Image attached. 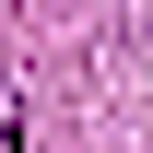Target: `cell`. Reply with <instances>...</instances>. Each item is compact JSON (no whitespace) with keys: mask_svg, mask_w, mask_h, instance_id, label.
<instances>
[{"mask_svg":"<svg viewBox=\"0 0 153 153\" xmlns=\"http://www.w3.org/2000/svg\"><path fill=\"white\" fill-rule=\"evenodd\" d=\"M12 141H24V118H12V106H0V153H12Z\"/></svg>","mask_w":153,"mask_h":153,"instance_id":"cell-1","label":"cell"}]
</instances>
